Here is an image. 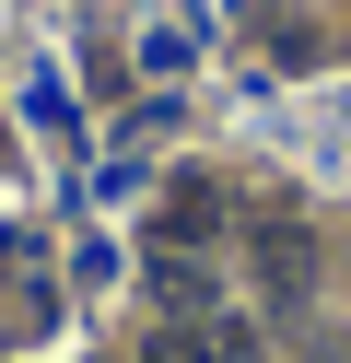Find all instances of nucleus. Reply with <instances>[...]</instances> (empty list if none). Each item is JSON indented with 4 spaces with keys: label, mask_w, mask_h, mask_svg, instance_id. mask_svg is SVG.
Wrapping results in <instances>:
<instances>
[{
    "label": "nucleus",
    "mask_w": 351,
    "mask_h": 363,
    "mask_svg": "<svg viewBox=\"0 0 351 363\" xmlns=\"http://www.w3.org/2000/svg\"><path fill=\"white\" fill-rule=\"evenodd\" d=\"M0 269H23V223H0Z\"/></svg>",
    "instance_id": "obj_5"
},
{
    "label": "nucleus",
    "mask_w": 351,
    "mask_h": 363,
    "mask_svg": "<svg viewBox=\"0 0 351 363\" xmlns=\"http://www.w3.org/2000/svg\"><path fill=\"white\" fill-rule=\"evenodd\" d=\"M211 223H223V188H211V176H176V188H164V235H176V246H199Z\"/></svg>",
    "instance_id": "obj_3"
},
{
    "label": "nucleus",
    "mask_w": 351,
    "mask_h": 363,
    "mask_svg": "<svg viewBox=\"0 0 351 363\" xmlns=\"http://www.w3.org/2000/svg\"><path fill=\"white\" fill-rule=\"evenodd\" d=\"M152 305H164V316H211V281H199L187 258H152Z\"/></svg>",
    "instance_id": "obj_4"
},
{
    "label": "nucleus",
    "mask_w": 351,
    "mask_h": 363,
    "mask_svg": "<svg viewBox=\"0 0 351 363\" xmlns=\"http://www.w3.org/2000/svg\"><path fill=\"white\" fill-rule=\"evenodd\" d=\"M304 293H316V235L304 223H257V305L304 316Z\"/></svg>",
    "instance_id": "obj_1"
},
{
    "label": "nucleus",
    "mask_w": 351,
    "mask_h": 363,
    "mask_svg": "<svg viewBox=\"0 0 351 363\" xmlns=\"http://www.w3.org/2000/svg\"><path fill=\"white\" fill-rule=\"evenodd\" d=\"M152 363H246V328H234V316H176V328L152 340Z\"/></svg>",
    "instance_id": "obj_2"
}]
</instances>
